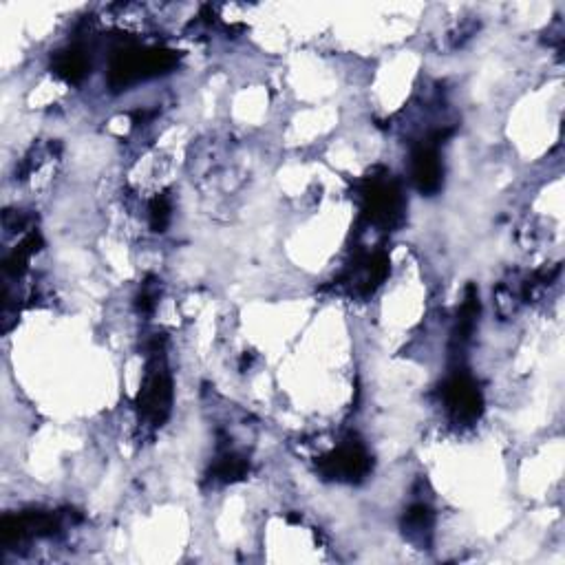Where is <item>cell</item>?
<instances>
[{"instance_id": "1", "label": "cell", "mask_w": 565, "mask_h": 565, "mask_svg": "<svg viewBox=\"0 0 565 565\" xmlns=\"http://www.w3.org/2000/svg\"><path fill=\"white\" fill-rule=\"evenodd\" d=\"M177 65V53L168 49H135L115 51L109 69V84L113 91H122L131 84L162 76Z\"/></svg>"}, {"instance_id": "2", "label": "cell", "mask_w": 565, "mask_h": 565, "mask_svg": "<svg viewBox=\"0 0 565 565\" xmlns=\"http://www.w3.org/2000/svg\"><path fill=\"white\" fill-rule=\"evenodd\" d=\"M155 358L148 365V373L144 380V387L137 398V407L144 418L153 426H159L170 413V404H173V382H170L168 371L164 369V362L159 360V349H153Z\"/></svg>"}, {"instance_id": "3", "label": "cell", "mask_w": 565, "mask_h": 565, "mask_svg": "<svg viewBox=\"0 0 565 565\" xmlns=\"http://www.w3.org/2000/svg\"><path fill=\"white\" fill-rule=\"evenodd\" d=\"M362 199H365L362 212H365V219L373 226L391 228L393 223H398L402 215V195L396 181L389 177L367 179Z\"/></svg>"}, {"instance_id": "4", "label": "cell", "mask_w": 565, "mask_h": 565, "mask_svg": "<svg viewBox=\"0 0 565 565\" xmlns=\"http://www.w3.org/2000/svg\"><path fill=\"white\" fill-rule=\"evenodd\" d=\"M318 468H321V473L327 479H338V482H360V479H365L371 471V457L360 442L349 440L345 444H340L334 453L323 457Z\"/></svg>"}, {"instance_id": "5", "label": "cell", "mask_w": 565, "mask_h": 565, "mask_svg": "<svg viewBox=\"0 0 565 565\" xmlns=\"http://www.w3.org/2000/svg\"><path fill=\"white\" fill-rule=\"evenodd\" d=\"M442 396L455 420L473 422L482 415L484 409L482 391L477 389L475 380L468 376L466 371H455L453 376L444 382Z\"/></svg>"}, {"instance_id": "6", "label": "cell", "mask_w": 565, "mask_h": 565, "mask_svg": "<svg viewBox=\"0 0 565 565\" xmlns=\"http://www.w3.org/2000/svg\"><path fill=\"white\" fill-rule=\"evenodd\" d=\"M437 146L440 144L429 137L426 142L415 146L411 153V181L422 195H435L442 188L444 166Z\"/></svg>"}, {"instance_id": "7", "label": "cell", "mask_w": 565, "mask_h": 565, "mask_svg": "<svg viewBox=\"0 0 565 565\" xmlns=\"http://www.w3.org/2000/svg\"><path fill=\"white\" fill-rule=\"evenodd\" d=\"M89 69H91V62H89L87 51H84L82 47L65 49V51H60L56 58H53V73L69 84L82 82L84 78H87Z\"/></svg>"}, {"instance_id": "8", "label": "cell", "mask_w": 565, "mask_h": 565, "mask_svg": "<svg viewBox=\"0 0 565 565\" xmlns=\"http://www.w3.org/2000/svg\"><path fill=\"white\" fill-rule=\"evenodd\" d=\"M435 515L426 504H413L402 519L404 535L409 541L418 543V546H429L431 543V530H433Z\"/></svg>"}, {"instance_id": "9", "label": "cell", "mask_w": 565, "mask_h": 565, "mask_svg": "<svg viewBox=\"0 0 565 565\" xmlns=\"http://www.w3.org/2000/svg\"><path fill=\"white\" fill-rule=\"evenodd\" d=\"M248 471H250V464L245 457L232 453V451H226L217 457V462L210 471L212 475L210 479H215V482H221V484H234V482H241V479L248 475Z\"/></svg>"}, {"instance_id": "10", "label": "cell", "mask_w": 565, "mask_h": 565, "mask_svg": "<svg viewBox=\"0 0 565 565\" xmlns=\"http://www.w3.org/2000/svg\"><path fill=\"white\" fill-rule=\"evenodd\" d=\"M40 245H42L40 234L38 232H29L27 237L20 241L16 248L5 257V263H3L5 272L9 276H20V274H23L27 270L29 259L34 257V254L40 250Z\"/></svg>"}, {"instance_id": "11", "label": "cell", "mask_w": 565, "mask_h": 565, "mask_svg": "<svg viewBox=\"0 0 565 565\" xmlns=\"http://www.w3.org/2000/svg\"><path fill=\"white\" fill-rule=\"evenodd\" d=\"M170 219H173V204L166 195H159L148 206V221L155 232H166Z\"/></svg>"}, {"instance_id": "12", "label": "cell", "mask_w": 565, "mask_h": 565, "mask_svg": "<svg viewBox=\"0 0 565 565\" xmlns=\"http://www.w3.org/2000/svg\"><path fill=\"white\" fill-rule=\"evenodd\" d=\"M157 296H159V285L155 281H148L142 285V292L137 294L135 305L140 309L142 314H151L155 305H157Z\"/></svg>"}]
</instances>
